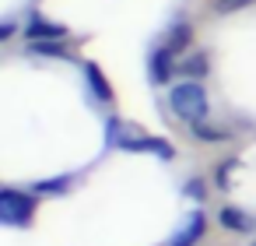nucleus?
I'll use <instances>...</instances> for the list:
<instances>
[{
    "label": "nucleus",
    "instance_id": "obj_1",
    "mask_svg": "<svg viewBox=\"0 0 256 246\" xmlns=\"http://www.w3.org/2000/svg\"><path fill=\"white\" fill-rule=\"evenodd\" d=\"M106 148H120V151H130V155H154V158H162V162L176 158V148H172L165 137L134 130V127H126L123 120H116V116L106 123Z\"/></svg>",
    "mask_w": 256,
    "mask_h": 246
},
{
    "label": "nucleus",
    "instance_id": "obj_2",
    "mask_svg": "<svg viewBox=\"0 0 256 246\" xmlns=\"http://www.w3.org/2000/svg\"><path fill=\"white\" fill-rule=\"evenodd\" d=\"M168 109H172V116H179L186 123H200L210 113V95L196 78H186L168 88Z\"/></svg>",
    "mask_w": 256,
    "mask_h": 246
},
{
    "label": "nucleus",
    "instance_id": "obj_3",
    "mask_svg": "<svg viewBox=\"0 0 256 246\" xmlns=\"http://www.w3.org/2000/svg\"><path fill=\"white\" fill-rule=\"evenodd\" d=\"M39 207L36 190H18V186H0V221L8 228H28Z\"/></svg>",
    "mask_w": 256,
    "mask_h": 246
},
{
    "label": "nucleus",
    "instance_id": "obj_4",
    "mask_svg": "<svg viewBox=\"0 0 256 246\" xmlns=\"http://www.w3.org/2000/svg\"><path fill=\"white\" fill-rule=\"evenodd\" d=\"M176 74H179V60H176V53H172L165 43L154 46V50L148 53V78H151V85H154V88H165Z\"/></svg>",
    "mask_w": 256,
    "mask_h": 246
},
{
    "label": "nucleus",
    "instance_id": "obj_5",
    "mask_svg": "<svg viewBox=\"0 0 256 246\" xmlns=\"http://www.w3.org/2000/svg\"><path fill=\"white\" fill-rule=\"evenodd\" d=\"M25 29V43H39V39H67L70 29L53 22V18H42V15H28V22L22 25Z\"/></svg>",
    "mask_w": 256,
    "mask_h": 246
},
{
    "label": "nucleus",
    "instance_id": "obj_6",
    "mask_svg": "<svg viewBox=\"0 0 256 246\" xmlns=\"http://www.w3.org/2000/svg\"><path fill=\"white\" fill-rule=\"evenodd\" d=\"M218 225H221L224 232H235V235H252V228H256L252 214H246V211L235 207V204H221V211H218Z\"/></svg>",
    "mask_w": 256,
    "mask_h": 246
},
{
    "label": "nucleus",
    "instance_id": "obj_7",
    "mask_svg": "<svg viewBox=\"0 0 256 246\" xmlns=\"http://www.w3.org/2000/svg\"><path fill=\"white\" fill-rule=\"evenodd\" d=\"M204 235H207V214L196 207V211H193V214L182 221V228H179V232L168 239V246H196Z\"/></svg>",
    "mask_w": 256,
    "mask_h": 246
},
{
    "label": "nucleus",
    "instance_id": "obj_8",
    "mask_svg": "<svg viewBox=\"0 0 256 246\" xmlns=\"http://www.w3.org/2000/svg\"><path fill=\"white\" fill-rule=\"evenodd\" d=\"M84 85H88V92L95 95V102H102V106H109L116 95H112V85H109V78H106V71L95 64V60H84Z\"/></svg>",
    "mask_w": 256,
    "mask_h": 246
},
{
    "label": "nucleus",
    "instance_id": "obj_9",
    "mask_svg": "<svg viewBox=\"0 0 256 246\" xmlns=\"http://www.w3.org/2000/svg\"><path fill=\"white\" fill-rule=\"evenodd\" d=\"M162 43H165V46H168L176 57L190 53V46H193V25H190V22H172Z\"/></svg>",
    "mask_w": 256,
    "mask_h": 246
},
{
    "label": "nucleus",
    "instance_id": "obj_10",
    "mask_svg": "<svg viewBox=\"0 0 256 246\" xmlns=\"http://www.w3.org/2000/svg\"><path fill=\"white\" fill-rule=\"evenodd\" d=\"M190 134H193V141H200V144H221V141H228V137H232L224 127H214V123H207V120L190 123Z\"/></svg>",
    "mask_w": 256,
    "mask_h": 246
},
{
    "label": "nucleus",
    "instance_id": "obj_11",
    "mask_svg": "<svg viewBox=\"0 0 256 246\" xmlns=\"http://www.w3.org/2000/svg\"><path fill=\"white\" fill-rule=\"evenodd\" d=\"M70 186H74V176H50V179H39L32 190L39 197H64V193H70Z\"/></svg>",
    "mask_w": 256,
    "mask_h": 246
},
{
    "label": "nucleus",
    "instance_id": "obj_12",
    "mask_svg": "<svg viewBox=\"0 0 256 246\" xmlns=\"http://www.w3.org/2000/svg\"><path fill=\"white\" fill-rule=\"evenodd\" d=\"M207 67H210V60H207L204 50H196V53H190V57L179 60V74H182V78H196V81H200V78L207 74Z\"/></svg>",
    "mask_w": 256,
    "mask_h": 246
},
{
    "label": "nucleus",
    "instance_id": "obj_13",
    "mask_svg": "<svg viewBox=\"0 0 256 246\" xmlns=\"http://www.w3.org/2000/svg\"><path fill=\"white\" fill-rule=\"evenodd\" d=\"M25 53H32V57H67V39H39V43H28Z\"/></svg>",
    "mask_w": 256,
    "mask_h": 246
},
{
    "label": "nucleus",
    "instance_id": "obj_14",
    "mask_svg": "<svg viewBox=\"0 0 256 246\" xmlns=\"http://www.w3.org/2000/svg\"><path fill=\"white\" fill-rule=\"evenodd\" d=\"M238 165H242L238 158H221V162L214 165V186H218V190H228V186H232V172H235Z\"/></svg>",
    "mask_w": 256,
    "mask_h": 246
},
{
    "label": "nucleus",
    "instance_id": "obj_15",
    "mask_svg": "<svg viewBox=\"0 0 256 246\" xmlns=\"http://www.w3.org/2000/svg\"><path fill=\"white\" fill-rule=\"evenodd\" d=\"M182 193L190 197V200H207V179H200V176H193V179H186L182 183Z\"/></svg>",
    "mask_w": 256,
    "mask_h": 246
},
{
    "label": "nucleus",
    "instance_id": "obj_16",
    "mask_svg": "<svg viewBox=\"0 0 256 246\" xmlns=\"http://www.w3.org/2000/svg\"><path fill=\"white\" fill-rule=\"evenodd\" d=\"M252 4H256V0H214L210 8H214L218 15H235V11H242V8H252Z\"/></svg>",
    "mask_w": 256,
    "mask_h": 246
},
{
    "label": "nucleus",
    "instance_id": "obj_17",
    "mask_svg": "<svg viewBox=\"0 0 256 246\" xmlns=\"http://www.w3.org/2000/svg\"><path fill=\"white\" fill-rule=\"evenodd\" d=\"M14 32H18V22H4V25H0V43H8Z\"/></svg>",
    "mask_w": 256,
    "mask_h": 246
},
{
    "label": "nucleus",
    "instance_id": "obj_18",
    "mask_svg": "<svg viewBox=\"0 0 256 246\" xmlns=\"http://www.w3.org/2000/svg\"><path fill=\"white\" fill-rule=\"evenodd\" d=\"M252 246H256V242H252Z\"/></svg>",
    "mask_w": 256,
    "mask_h": 246
}]
</instances>
